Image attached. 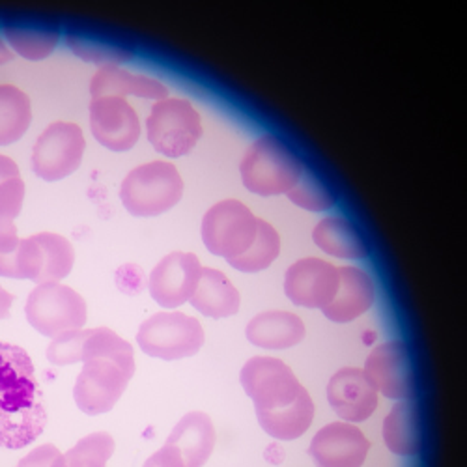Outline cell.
<instances>
[{
  "instance_id": "obj_34",
  "label": "cell",
  "mask_w": 467,
  "mask_h": 467,
  "mask_svg": "<svg viewBox=\"0 0 467 467\" xmlns=\"http://www.w3.org/2000/svg\"><path fill=\"white\" fill-rule=\"evenodd\" d=\"M142 467H183L182 456L169 445H163L158 452L151 454Z\"/></svg>"
},
{
  "instance_id": "obj_32",
  "label": "cell",
  "mask_w": 467,
  "mask_h": 467,
  "mask_svg": "<svg viewBox=\"0 0 467 467\" xmlns=\"http://www.w3.org/2000/svg\"><path fill=\"white\" fill-rule=\"evenodd\" d=\"M25 202V182L21 176L0 183V221L16 223Z\"/></svg>"
},
{
  "instance_id": "obj_24",
  "label": "cell",
  "mask_w": 467,
  "mask_h": 467,
  "mask_svg": "<svg viewBox=\"0 0 467 467\" xmlns=\"http://www.w3.org/2000/svg\"><path fill=\"white\" fill-rule=\"evenodd\" d=\"M37 244V254H40V277L37 285L44 283H60L66 279L75 264V249L60 234L40 232L34 234Z\"/></svg>"
},
{
  "instance_id": "obj_10",
  "label": "cell",
  "mask_w": 467,
  "mask_h": 467,
  "mask_svg": "<svg viewBox=\"0 0 467 467\" xmlns=\"http://www.w3.org/2000/svg\"><path fill=\"white\" fill-rule=\"evenodd\" d=\"M87 140L83 130L71 122H55L37 137L32 150V171L46 182L67 178L81 167Z\"/></svg>"
},
{
  "instance_id": "obj_3",
  "label": "cell",
  "mask_w": 467,
  "mask_h": 467,
  "mask_svg": "<svg viewBox=\"0 0 467 467\" xmlns=\"http://www.w3.org/2000/svg\"><path fill=\"white\" fill-rule=\"evenodd\" d=\"M133 346L109 327L88 329L83 370L75 381L73 399L87 415L110 411L135 376Z\"/></svg>"
},
{
  "instance_id": "obj_23",
  "label": "cell",
  "mask_w": 467,
  "mask_h": 467,
  "mask_svg": "<svg viewBox=\"0 0 467 467\" xmlns=\"http://www.w3.org/2000/svg\"><path fill=\"white\" fill-rule=\"evenodd\" d=\"M383 441L399 456H411L420 451V426L417 408L402 400L383 420Z\"/></svg>"
},
{
  "instance_id": "obj_9",
  "label": "cell",
  "mask_w": 467,
  "mask_h": 467,
  "mask_svg": "<svg viewBox=\"0 0 467 467\" xmlns=\"http://www.w3.org/2000/svg\"><path fill=\"white\" fill-rule=\"evenodd\" d=\"M258 219L240 201H221L202 219V242L206 249L226 262L249 251L256 238Z\"/></svg>"
},
{
  "instance_id": "obj_2",
  "label": "cell",
  "mask_w": 467,
  "mask_h": 467,
  "mask_svg": "<svg viewBox=\"0 0 467 467\" xmlns=\"http://www.w3.org/2000/svg\"><path fill=\"white\" fill-rule=\"evenodd\" d=\"M47 410L30 356L0 342V447L23 449L42 436Z\"/></svg>"
},
{
  "instance_id": "obj_5",
  "label": "cell",
  "mask_w": 467,
  "mask_h": 467,
  "mask_svg": "<svg viewBox=\"0 0 467 467\" xmlns=\"http://www.w3.org/2000/svg\"><path fill=\"white\" fill-rule=\"evenodd\" d=\"M183 197V180L167 161H150L133 169L122 182L120 199L135 217H158Z\"/></svg>"
},
{
  "instance_id": "obj_11",
  "label": "cell",
  "mask_w": 467,
  "mask_h": 467,
  "mask_svg": "<svg viewBox=\"0 0 467 467\" xmlns=\"http://www.w3.org/2000/svg\"><path fill=\"white\" fill-rule=\"evenodd\" d=\"M365 376L378 393L393 400H410L415 395V376L408 346L389 340L376 346L365 363Z\"/></svg>"
},
{
  "instance_id": "obj_22",
  "label": "cell",
  "mask_w": 467,
  "mask_h": 467,
  "mask_svg": "<svg viewBox=\"0 0 467 467\" xmlns=\"http://www.w3.org/2000/svg\"><path fill=\"white\" fill-rule=\"evenodd\" d=\"M315 244L327 254L348 260H361L368 256L367 244L356 226L344 217H326L313 230Z\"/></svg>"
},
{
  "instance_id": "obj_29",
  "label": "cell",
  "mask_w": 467,
  "mask_h": 467,
  "mask_svg": "<svg viewBox=\"0 0 467 467\" xmlns=\"http://www.w3.org/2000/svg\"><path fill=\"white\" fill-rule=\"evenodd\" d=\"M66 44L79 58L85 62L96 64L99 67L107 66H119L124 62H130L133 58V53L126 47L112 46L103 40H96V37H87L81 34H67Z\"/></svg>"
},
{
  "instance_id": "obj_6",
  "label": "cell",
  "mask_w": 467,
  "mask_h": 467,
  "mask_svg": "<svg viewBox=\"0 0 467 467\" xmlns=\"http://www.w3.org/2000/svg\"><path fill=\"white\" fill-rule=\"evenodd\" d=\"M137 344L150 358L178 361L201 352L204 346V329L197 318L176 313V310L158 313L140 324Z\"/></svg>"
},
{
  "instance_id": "obj_25",
  "label": "cell",
  "mask_w": 467,
  "mask_h": 467,
  "mask_svg": "<svg viewBox=\"0 0 467 467\" xmlns=\"http://www.w3.org/2000/svg\"><path fill=\"white\" fill-rule=\"evenodd\" d=\"M32 124V101L14 85H0V146L23 139Z\"/></svg>"
},
{
  "instance_id": "obj_13",
  "label": "cell",
  "mask_w": 467,
  "mask_h": 467,
  "mask_svg": "<svg viewBox=\"0 0 467 467\" xmlns=\"http://www.w3.org/2000/svg\"><path fill=\"white\" fill-rule=\"evenodd\" d=\"M90 130L94 139L110 151H128L140 139V120L135 109L114 96L90 101Z\"/></svg>"
},
{
  "instance_id": "obj_17",
  "label": "cell",
  "mask_w": 467,
  "mask_h": 467,
  "mask_svg": "<svg viewBox=\"0 0 467 467\" xmlns=\"http://www.w3.org/2000/svg\"><path fill=\"white\" fill-rule=\"evenodd\" d=\"M376 288L374 281L367 271L344 265L338 267V288L329 305H326L324 317L337 324H349L358 320L361 315L374 305Z\"/></svg>"
},
{
  "instance_id": "obj_21",
  "label": "cell",
  "mask_w": 467,
  "mask_h": 467,
  "mask_svg": "<svg viewBox=\"0 0 467 467\" xmlns=\"http://www.w3.org/2000/svg\"><path fill=\"white\" fill-rule=\"evenodd\" d=\"M189 301L201 315L213 320L230 318L242 306L238 288L230 283L224 274L213 267H202L199 286Z\"/></svg>"
},
{
  "instance_id": "obj_4",
  "label": "cell",
  "mask_w": 467,
  "mask_h": 467,
  "mask_svg": "<svg viewBox=\"0 0 467 467\" xmlns=\"http://www.w3.org/2000/svg\"><path fill=\"white\" fill-rule=\"evenodd\" d=\"M303 163L277 137L264 135L245 151L240 163V176L245 185L260 197H275L288 192L299 180Z\"/></svg>"
},
{
  "instance_id": "obj_19",
  "label": "cell",
  "mask_w": 467,
  "mask_h": 467,
  "mask_svg": "<svg viewBox=\"0 0 467 467\" xmlns=\"http://www.w3.org/2000/svg\"><path fill=\"white\" fill-rule=\"evenodd\" d=\"M90 96L98 98H126L135 96L142 99L161 101L169 98V88L158 79H151L146 75H133L120 66L99 67L90 81Z\"/></svg>"
},
{
  "instance_id": "obj_7",
  "label": "cell",
  "mask_w": 467,
  "mask_h": 467,
  "mask_svg": "<svg viewBox=\"0 0 467 467\" xmlns=\"http://www.w3.org/2000/svg\"><path fill=\"white\" fill-rule=\"evenodd\" d=\"M28 324L44 337H58L83 329L87 324V303L81 294L62 283L37 285L25 305Z\"/></svg>"
},
{
  "instance_id": "obj_26",
  "label": "cell",
  "mask_w": 467,
  "mask_h": 467,
  "mask_svg": "<svg viewBox=\"0 0 467 467\" xmlns=\"http://www.w3.org/2000/svg\"><path fill=\"white\" fill-rule=\"evenodd\" d=\"M5 37L19 57L34 62L51 57L60 42L57 30L28 25H6Z\"/></svg>"
},
{
  "instance_id": "obj_16",
  "label": "cell",
  "mask_w": 467,
  "mask_h": 467,
  "mask_svg": "<svg viewBox=\"0 0 467 467\" xmlns=\"http://www.w3.org/2000/svg\"><path fill=\"white\" fill-rule=\"evenodd\" d=\"M327 400L346 422H363L378 408V391L361 368H340L327 385Z\"/></svg>"
},
{
  "instance_id": "obj_14",
  "label": "cell",
  "mask_w": 467,
  "mask_h": 467,
  "mask_svg": "<svg viewBox=\"0 0 467 467\" xmlns=\"http://www.w3.org/2000/svg\"><path fill=\"white\" fill-rule=\"evenodd\" d=\"M338 288V267L320 258L294 262L285 277L286 297L305 308H324Z\"/></svg>"
},
{
  "instance_id": "obj_35",
  "label": "cell",
  "mask_w": 467,
  "mask_h": 467,
  "mask_svg": "<svg viewBox=\"0 0 467 467\" xmlns=\"http://www.w3.org/2000/svg\"><path fill=\"white\" fill-rule=\"evenodd\" d=\"M21 238L17 236L16 223L0 221V253L10 254L19 247Z\"/></svg>"
},
{
  "instance_id": "obj_18",
  "label": "cell",
  "mask_w": 467,
  "mask_h": 467,
  "mask_svg": "<svg viewBox=\"0 0 467 467\" xmlns=\"http://www.w3.org/2000/svg\"><path fill=\"white\" fill-rule=\"evenodd\" d=\"M183 462V467H202L215 447V428L208 413L191 411L174 426L167 443Z\"/></svg>"
},
{
  "instance_id": "obj_15",
  "label": "cell",
  "mask_w": 467,
  "mask_h": 467,
  "mask_svg": "<svg viewBox=\"0 0 467 467\" xmlns=\"http://www.w3.org/2000/svg\"><path fill=\"white\" fill-rule=\"evenodd\" d=\"M370 441L356 424L329 422L310 441L308 452L318 467H361Z\"/></svg>"
},
{
  "instance_id": "obj_33",
  "label": "cell",
  "mask_w": 467,
  "mask_h": 467,
  "mask_svg": "<svg viewBox=\"0 0 467 467\" xmlns=\"http://www.w3.org/2000/svg\"><path fill=\"white\" fill-rule=\"evenodd\" d=\"M58 456L60 451L55 445H42L26 454L16 467H53Z\"/></svg>"
},
{
  "instance_id": "obj_31",
  "label": "cell",
  "mask_w": 467,
  "mask_h": 467,
  "mask_svg": "<svg viewBox=\"0 0 467 467\" xmlns=\"http://www.w3.org/2000/svg\"><path fill=\"white\" fill-rule=\"evenodd\" d=\"M88 337V329L67 331L55 337L47 348V359L57 367H67L83 363V349Z\"/></svg>"
},
{
  "instance_id": "obj_1",
  "label": "cell",
  "mask_w": 467,
  "mask_h": 467,
  "mask_svg": "<svg viewBox=\"0 0 467 467\" xmlns=\"http://www.w3.org/2000/svg\"><path fill=\"white\" fill-rule=\"evenodd\" d=\"M242 387L254 402L264 432L279 441L303 436L315 419V402L288 365L275 358L256 356L240 374Z\"/></svg>"
},
{
  "instance_id": "obj_20",
  "label": "cell",
  "mask_w": 467,
  "mask_h": 467,
  "mask_svg": "<svg viewBox=\"0 0 467 467\" xmlns=\"http://www.w3.org/2000/svg\"><path fill=\"white\" fill-rule=\"evenodd\" d=\"M303 320L288 310H267L256 315L245 329L251 344L264 349H288L305 338Z\"/></svg>"
},
{
  "instance_id": "obj_12",
  "label": "cell",
  "mask_w": 467,
  "mask_h": 467,
  "mask_svg": "<svg viewBox=\"0 0 467 467\" xmlns=\"http://www.w3.org/2000/svg\"><path fill=\"white\" fill-rule=\"evenodd\" d=\"M202 264L197 254L174 251L151 269L148 290L163 308H178L187 303L199 286Z\"/></svg>"
},
{
  "instance_id": "obj_28",
  "label": "cell",
  "mask_w": 467,
  "mask_h": 467,
  "mask_svg": "<svg viewBox=\"0 0 467 467\" xmlns=\"http://www.w3.org/2000/svg\"><path fill=\"white\" fill-rule=\"evenodd\" d=\"M114 452V440L107 432L83 438L67 452L60 454L53 467H105Z\"/></svg>"
},
{
  "instance_id": "obj_8",
  "label": "cell",
  "mask_w": 467,
  "mask_h": 467,
  "mask_svg": "<svg viewBox=\"0 0 467 467\" xmlns=\"http://www.w3.org/2000/svg\"><path fill=\"white\" fill-rule=\"evenodd\" d=\"M148 140L167 158L187 155L202 137L201 114L187 99L167 98L155 103L146 120Z\"/></svg>"
},
{
  "instance_id": "obj_38",
  "label": "cell",
  "mask_w": 467,
  "mask_h": 467,
  "mask_svg": "<svg viewBox=\"0 0 467 467\" xmlns=\"http://www.w3.org/2000/svg\"><path fill=\"white\" fill-rule=\"evenodd\" d=\"M12 58H14V53L8 49V46L5 44L3 37H0V66L6 64V62H10Z\"/></svg>"
},
{
  "instance_id": "obj_27",
  "label": "cell",
  "mask_w": 467,
  "mask_h": 467,
  "mask_svg": "<svg viewBox=\"0 0 467 467\" xmlns=\"http://www.w3.org/2000/svg\"><path fill=\"white\" fill-rule=\"evenodd\" d=\"M281 253V236L279 232L271 226L267 221L258 219V230L253 245L242 256L230 260L228 264L242 271V274H258L262 269H267L279 258Z\"/></svg>"
},
{
  "instance_id": "obj_37",
  "label": "cell",
  "mask_w": 467,
  "mask_h": 467,
  "mask_svg": "<svg viewBox=\"0 0 467 467\" xmlns=\"http://www.w3.org/2000/svg\"><path fill=\"white\" fill-rule=\"evenodd\" d=\"M12 303H14V296L5 288H0V320H6L10 317Z\"/></svg>"
},
{
  "instance_id": "obj_36",
  "label": "cell",
  "mask_w": 467,
  "mask_h": 467,
  "mask_svg": "<svg viewBox=\"0 0 467 467\" xmlns=\"http://www.w3.org/2000/svg\"><path fill=\"white\" fill-rule=\"evenodd\" d=\"M16 176H21L17 163L12 158H8V155H0V183H5L6 180Z\"/></svg>"
},
{
  "instance_id": "obj_30",
  "label": "cell",
  "mask_w": 467,
  "mask_h": 467,
  "mask_svg": "<svg viewBox=\"0 0 467 467\" xmlns=\"http://www.w3.org/2000/svg\"><path fill=\"white\" fill-rule=\"evenodd\" d=\"M286 194L296 206L308 212H327L335 206L333 192L320 182L317 174L305 167L297 183Z\"/></svg>"
}]
</instances>
